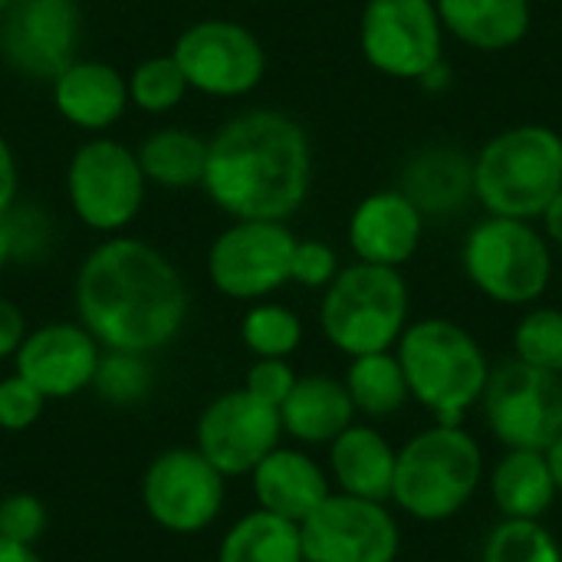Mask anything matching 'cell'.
<instances>
[{
	"label": "cell",
	"mask_w": 562,
	"mask_h": 562,
	"mask_svg": "<svg viewBox=\"0 0 562 562\" xmlns=\"http://www.w3.org/2000/svg\"><path fill=\"white\" fill-rule=\"evenodd\" d=\"M280 408L247 389H234L204 405L194 425V448L224 474L247 477L273 448H280Z\"/></svg>",
	"instance_id": "9a60e30c"
},
{
	"label": "cell",
	"mask_w": 562,
	"mask_h": 562,
	"mask_svg": "<svg viewBox=\"0 0 562 562\" xmlns=\"http://www.w3.org/2000/svg\"><path fill=\"white\" fill-rule=\"evenodd\" d=\"M342 382H346V392H349V398L356 405V415H366L372 422L398 415L412 398L395 349L356 356L349 362Z\"/></svg>",
	"instance_id": "83f0119b"
},
{
	"label": "cell",
	"mask_w": 562,
	"mask_h": 562,
	"mask_svg": "<svg viewBox=\"0 0 562 562\" xmlns=\"http://www.w3.org/2000/svg\"><path fill=\"white\" fill-rule=\"evenodd\" d=\"M356 422V405L346 392V382L336 375H300L290 395L280 405L283 435L296 445H333Z\"/></svg>",
	"instance_id": "7402d4cb"
},
{
	"label": "cell",
	"mask_w": 562,
	"mask_h": 562,
	"mask_svg": "<svg viewBox=\"0 0 562 562\" xmlns=\"http://www.w3.org/2000/svg\"><path fill=\"white\" fill-rule=\"evenodd\" d=\"M138 155L115 138L82 142L66 168V198L72 214L99 234L125 231L145 201Z\"/></svg>",
	"instance_id": "ba28073f"
},
{
	"label": "cell",
	"mask_w": 562,
	"mask_h": 562,
	"mask_svg": "<svg viewBox=\"0 0 562 562\" xmlns=\"http://www.w3.org/2000/svg\"><path fill=\"white\" fill-rule=\"evenodd\" d=\"M135 155L145 181L168 191L198 188L207 168V138L191 128H158L142 142Z\"/></svg>",
	"instance_id": "484cf974"
},
{
	"label": "cell",
	"mask_w": 562,
	"mask_h": 562,
	"mask_svg": "<svg viewBox=\"0 0 562 562\" xmlns=\"http://www.w3.org/2000/svg\"><path fill=\"white\" fill-rule=\"evenodd\" d=\"M0 562H43L36 547H23V543H13V540H3L0 537Z\"/></svg>",
	"instance_id": "b9f144b4"
},
{
	"label": "cell",
	"mask_w": 562,
	"mask_h": 562,
	"mask_svg": "<svg viewBox=\"0 0 562 562\" xmlns=\"http://www.w3.org/2000/svg\"><path fill=\"white\" fill-rule=\"evenodd\" d=\"M217 562H303L300 524H290L260 507L247 510L224 533Z\"/></svg>",
	"instance_id": "4316f807"
},
{
	"label": "cell",
	"mask_w": 562,
	"mask_h": 562,
	"mask_svg": "<svg viewBox=\"0 0 562 562\" xmlns=\"http://www.w3.org/2000/svg\"><path fill=\"white\" fill-rule=\"evenodd\" d=\"M412 313V293L395 267L362 263L342 267L323 290L319 329L342 356L389 352L402 339Z\"/></svg>",
	"instance_id": "8992f818"
},
{
	"label": "cell",
	"mask_w": 562,
	"mask_h": 562,
	"mask_svg": "<svg viewBox=\"0 0 562 562\" xmlns=\"http://www.w3.org/2000/svg\"><path fill=\"white\" fill-rule=\"evenodd\" d=\"M92 392L115 408H132V405L145 402V395L151 392L148 359L138 352L102 349V359H99V369L92 379Z\"/></svg>",
	"instance_id": "1f68e13d"
},
{
	"label": "cell",
	"mask_w": 562,
	"mask_h": 562,
	"mask_svg": "<svg viewBox=\"0 0 562 562\" xmlns=\"http://www.w3.org/2000/svg\"><path fill=\"white\" fill-rule=\"evenodd\" d=\"M326 448H329V481L339 494L379 501V504L392 501L398 451L379 428L352 422Z\"/></svg>",
	"instance_id": "44dd1931"
},
{
	"label": "cell",
	"mask_w": 562,
	"mask_h": 562,
	"mask_svg": "<svg viewBox=\"0 0 562 562\" xmlns=\"http://www.w3.org/2000/svg\"><path fill=\"white\" fill-rule=\"evenodd\" d=\"M250 491L260 510L290 524H303L329 494V471L300 448H273L250 474Z\"/></svg>",
	"instance_id": "d6986e66"
},
{
	"label": "cell",
	"mask_w": 562,
	"mask_h": 562,
	"mask_svg": "<svg viewBox=\"0 0 562 562\" xmlns=\"http://www.w3.org/2000/svg\"><path fill=\"white\" fill-rule=\"evenodd\" d=\"M171 56L178 59L188 89L214 99H237L260 86L267 72V53L254 30L237 20H201L191 23Z\"/></svg>",
	"instance_id": "5bb4252c"
},
{
	"label": "cell",
	"mask_w": 562,
	"mask_h": 562,
	"mask_svg": "<svg viewBox=\"0 0 562 562\" xmlns=\"http://www.w3.org/2000/svg\"><path fill=\"white\" fill-rule=\"evenodd\" d=\"M468 283L497 306H533L553 280V250L533 221L487 214L461 244Z\"/></svg>",
	"instance_id": "52a82bcc"
},
{
	"label": "cell",
	"mask_w": 562,
	"mask_h": 562,
	"mask_svg": "<svg viewBox=\"0 0 562 562\" xmlns=\"http://www.w3.org/2000/svg\"><path fill=\"white\" fill-rule=\"evenodd\" d=\"M313 184L306 128L277 109L240 112L207 142L201 188L234 221H290Z\"/></svg>",
	"instance_id": "7a4b0ae2"
},
{
	"label": "cell",
	"mask_w": 562,
	"mask_h": 562,
	"mask_svg": "<svg viewBox=\"0 0 562 562\" xmlns=\"http://www.w3.org/2000/svg\"><path fill=\"white\" fill-rule=\"evenodd\" d=\"M514 359L562 375V310L530 306L514 326Z\"/></svg>",
	"instance_id": "4dcf8cb0"
},
{
	"label": "cell",
	"mask_w": 562,
	"mask_h": 562,
	"mask_svg": "<svg viewBox=\"0 0 562 562\" xmlns=\"http://www.w3.org/2000/svg\"><path fill=\"white\" fill-rule=\"evenodd\" d=\"M425 214L402 188L372 191L349 217V247L356 260L402 270L422 247Z\"/></svg>",
	"instance_id": "ac0fdd59"
},
{
	"label": "cell",
	"mask_w": 562,
	"mask_h": 562,
	"mask_svg": "<svg viewBox=\"0 0 562 562\" xmlns=\"http://www.w3.org/2000/svg\"><path fill=\"white\" fill-rule=\"evenodd\" d=\"M102 346L82 323H46L30 329L13 356V372L23 375L46 402L72 398L92 389Z\"/></svg>",
	"instance_id": "e0dca14e"
},
{
	"label": "cell",
	"mask_w": 562,
	"mask_h": 562,
	"mask_svg": "<svg viewBox=\"0 0 562 562\" xmlns=\"http://www.w3.org/2000/svg\"><path fill=\"white\" fill-rule=\"evenodd\" d=\"M13 260V237L7 227V217H0V270Z\"/></svg>",
	"instance_id": "ee69618b"
},
{
	"label": "cell",
	"mask_w": 562,
	"mask_h": 562,
	"mask_svg": "<svg viewBox=\"0 0 562 562\" xmlns=\"http://www.w3.org/2000/svg\"><path fill=\"white\" fill-rule=\"evenodd\" d=\"M481 415L504 448L547 451L562 435V375L510 359L491 369Z\"/></svg>",
	"instance_id": "9c48e42d"
},
{
	"label": "cell",
	"mask_w": 562,
	"mask_h": 562,
	"mask_svg": "<svg viewBox=\"0 0 562 562\" xmlns=\"http://www.w3.org/2000/svg\"><path fill=\"white\" fill-rule=\"evenodd\" d=\"M303 562H395L402 527L389 504L333 491L303 524Z\"/></svg>",
	"instance_id": "4fadbf2b"
},
{
	"label": "cell",
	"mask_w": 562,
	"mask_h": 562,
	"mask_svg": "<svg viewBox=\"0 0 562 562\" xmlns=\"http://www.w3.org/2000/svg\"><path fill=\"white\" fill-rule=\"evenodd\" d=\"M76 316L102 349L151 356L188 323V286L148 240L109 237L76 270Z\"/></svg>",
	"instance_id": "6da1fadb"
},
{
	"label": "cell",
	"mask_w": 562,
	"mask_h": 562,
	"mask_svg": "<svg viewBox=\"0 0 562 562\" xmlns=\"http://www.w3.org/2000/svg\"><path fill=\"white\" fill-rule=\"evenodd\" d=\"M53 102L59 115L86 132L112 128L128 109V79L99 59H72L53 79Z\"/></svg>",
	"instance_id": "ffe728a7"
},
{
	"label": "cell",
	"mask_w": 562,
	"mask_h": 562,
	"mask_svg": "<svg viewBox=\"0 0 562 562\" xmlns=\"http://www.w3.org/2000/svg\"><path fill=\"white\" fill-rule=\"evenodd\" d=\"M484 484L481 441L464 425H431L395 458L392 504L418 524L454 520Z\"/></svg>",
	"instance_id": "277c9868"
},
{
	"label": "cell",
	"mask_w": 562,
	"mask_h": 562,
	"mask_svg": "<svg viewBox=\"0 0 562 562\" xmlns=\"http://www.w3.org/2000/svg\"><path fill=\"white\" fill-rule=\"evenodd\" d=\"M560 30H562V13H560Z\"/></svg>",
	"instance_id": "bcb514c9"
},
{
	"label": "cell",
	"mask_w": 562,
	"mask_h": 562,
	"mask_svg": "<svg viewBox=\"0 0 562 562\" xmlns=\"http://www.w3.org/2000/svg\"><path fill=\"white\" fill-rule=\"evenodd\" d=\"M481 562H562V547L543 520L501 517L484 540Z\"/></svg>",
	"instance_id": "f546056e"
},
{
	"label": "cell",
	"mask_w": 562,
	"mask_h": 562,
	"mask_svg": "<svg viewBox=\"0 0 562 562\" xmlns=\"http://www.w3.org/2000/svg\"><path fill=\"white\" fill-rule=\"evenodd\" d=\"M408 395L438 425H464V415L481 405L491 379L484 346L448 316L408 323L395 342Z\"/></svg>",
	"instance_id": "3957f363"
},
{
	"label": "cell",
	"mask_w": 562,
	"mask_h": 562,
	"mask_svg": "<svg viewBox=\"0 0 562 562\" xmlns=\"http://www.w3.org/2000/svg\"><path fill=\"white\" fill-rule=\"evenodd\" d=\"M471 165L474 201L487 214L540 221L562 188V135L540 122L510 125L487 138Z\"/></svg>",
	"instance_id": "5b68a950"
},
{
	"label": "cell",
	"mask_w": 562,
	"mask_h": 562,
	"mask_svg": "<svg viewBox=\"0 0 562 562\" xmlns=\"http://www.w3.org/2000/svg\"><path fill=\"white\" fill-rule=\"evenodd\" d=\"M26 333L30 329H26V316L20 313V306L10 303L7 296H0V362L16 356Z\"/></svg>",
	"instance_id": "f35d334b"
},
{
	"label": "cell",
	"mask_w": 562,
	"mask_h": 562,
	"mask_svg": "<svg viewBox=\"0 0 562 562\" xmlns=\"http://www.w3.org/2000/svg\"><path fill=\"white\" fill-rule=\"evenodd\" d=\"M547 461H550V471H553V481H557V491L562 494V435L547 448Z\"/></svg>",
	"instance_id": "7bdbcfd3"
},
{
	"label": "cell",
	"mask_w": 562,
	"mask_h": 562,
	"mask_svg": "<svg viewBox=\"0 0 562 562\" xmlns=\"http://www.w3.org/2000/svg\"><path fill=\"white\" fill-rule=\"evenodd\" d=\"M339 257L326 240H300L293 247V260H290V283H300L306 290H326L336 273H339Z\"/></svg>",
	"instance_id": "d590c367"
},
{
	"label": "cell",
	"mask_w": 562,
	"mask_h": 562,
	"mask_svg": "<svg viewBox=\"0 0 562 562\" xmlns=\"http://www.w3.org/2000/svg\"><path fill=\"white\" fill-rule=\"evenodd\" d=\"M46 524H49V514L40 497H33V494L0 497V537L3 540L36 547V540L46 533Z\"/></svg>",
	"instance_id": "836d02e7"
},
{
	"label": "cell",
	"mask_w": 562,
	"mask_h": 562,
	"mask_svg": "<svg viewBox=\"0 0 562 562\" xmlns=\"http://www.w3.org/2000/svg\"><path fill=\"white\" fill-rule=\"evenodd\" d=\"M10 3H13V0H0V16L7 13V7H10Z\"/></svg>",
	"instance_id": "f6af8a7d"
},
{
	"label": "cell",
	"mask_w": 562,
	"mask_h": 562,
	"mask_svg": "<svg viewBox=\"0 0 562 562\" xmlns=\"http://www.w3.org/2000/svg\"><path fill=\"white\" fill-rule=\"evenodd\" d=\"M16 181H20L16 158H13L10 145L0 138V217L16 204Z\"/></svg>",
	"instance_id": "ab89813d"
},
{
	"label": "cell",
	"mask_w": 562,
	"mask_h": 562,
	"mask_svg": "<svg viewBox=\"0 0 562 562\" xmlns=\"http://www.w3.org/2000/svg\"><path fill=\"white\" fill-rule=\"evenodd\" d=\"M46 408V398L23 379V375H3L0 379V431H26L40 422Z\"/></svg>",
	"instance_id": "e575fe53"
},
{
	"label": "cell",
	"mask_w": 562,
	"mask_h": 562,
	"mask_svg": "<svg viewBox=\"0 0 562 562\" xmlns=\"http://www.w3.org/2000/svg\"><path fill=\"white\" fill-rule=\"evenodd\" d=\"M224 481L198 448H168L142 474V507L165 533L191 537L221 517L227 501Z\"/></svg>",
	"instance_id": "8fae6325"
},
{
	"label": "cell",
	"mask_w": 562,
	"mask_h": 562,
	"mask_svg": "<svg viewBox=\"0 0 562 562\" xmlns=\"http://www.w3.org/2000/svg\"><path fill=\"white\" fill-rule=\"evenodd\" d=\"M540 231H543V237L550 240V247H560L562 250V188L557 191V198L543 207V214H540Z\"/></svg>",
	"instance_id": "60d3db41"
},
{
	"label": "cell",
	"mask_w": 562,
	"mask_h": 562,
	"mask_svg": "<svg viewBox=\"0 0 562 562\" xmlns=\"http://www.w3.org/2000/svg\"><path fill=\"white\" fill-rule=\"evenodd\" d=\"M7 227L13 237V260H33L43 254L46 240H49V227L46 217L36 207H10L7 214Z\"/></svg>",
	"instance_id": "74e56055"
},
{
	"label": "cell",
	"mask_w": 562,
	"mask_h": 562,
	"mask_svg": "<svg viewBox=\"0 0 562 562\" xmlns=\"http://www.w3.org/2000/svg\"><path fill=\"white\" fill-rule=\"evenodd\" d=\"M441 26L481 53H504L524 43L533 23L530 0H435Z\"/></svg>",
	"instance_id": "603a6c76"
},
{
	"label": "cell",
	"mask_w": 562,
	"mask_h": 562,
	"mask_svg": "<svg viewBox=\"0 0 562 562\" xmlns=\"http://www.w3.org/2000/svg\"><path fill=\"white\" fill-rule=\"evenodd\" d=\"M296 372L290 366V359H257L250 369H247V379H244V389L250 395H257L260 402L280 408L283 398L290 395V389L296 385Z\"/></svg>",
	"instance_id": "8d00e7d4"
},
{
	"label": "cell",
	"mask_w": 562,
	"mask_h": 562,
	"mask_svg": "<svg viewBox=\"0 0 562 562\" xmlns=\"http://www.w3.org/2000/svg\"><path fill=\"white\" fill-rule=\"evenodd\" d=\"M445 26L435 0H366L359 49L366 63L392 79H425L445 63Z\"/></svg>",
	"instance_id": "30bf717a"
},
{
	"label": "cell",
	"mask_w": 562,
	"mask_h": 562,
	"mask_svg": "<svg viewBox=\"0 0 562 562\" xmlns=\"http://www.w3.org/2000/svg\"><path fill=\"white\" fill-rule=\"evenodd\" d=\"M293 247L286 221H234L207 250V277L227 300L260 303L290 283Z\"/></svg>",
	"instance_id": "7c38bea8"
},
{
	"label": "cell",
	"mask_w": 562,
	"mask_h": 562,
	"mask_svg": "<svg viewBox=\"0 0 562 562\" xmlns=\"http://www.w3.org/2000/svg\"><path fill=\"white\" fill-rule=\"evenodd\" d=\"M79 0H13L3 13L0 46L7 63L30 79H56L79 59Z\"/></svg>",
	"instance_id": "2e32d148"
},
{
	"label": "cell",
	"mask_w": 562,
	"mask_h": 562,
	"mask_svg": "<svg viewBox=\"0 0 562 562\" xmlns=\"http://www.w3.org/2000/svg\"><path fill=\"white\" fill-rule=\"evenodd\" d=\"M402 191L425 217H448L474 198V165L451 145L422 148L405 168Z\"/></svg>",
	"instance_id": "cb8c5ba5"
},
{
	"label": "cell",
	"mask_w": 562,
	"mask_h": 562,
	"mask_svg": "<svg viewBox=\"0 0 562 562\" xmlns=\"http://www.w3.org/2000/svg\"><path fill=\"white\" fill-rule=\"evenodd\" d=\"M491 501L507 520H543L560 491L547 461V451L507 448L491 468Z\"/></svg>",
	"instance_id": "d4e9b609"
},
{
	"label": "cell",
	"mask_w": 562,
	"mask_h": 562,
	"mask_svg": "<svg viewBox=\"0 0 562 562\" xmlns=\"http://www.w3.org/2000/svg\"><path fill=\"white\" fill-rule=\"evenodd\" d=\"M184 92H188V79L171 53L138 63L128 76V102L148 115L171 112L184 99Z\"/></svg>",
	"instance_id": "d6a6232c"
},
{
	"label": "cell",
	"mask_w": 562,
	"mask_h": 562,
	"mask_svg": "<svg viewBox=\"0 0 562 562\" xmlns=\"http://www.w3.org/2000/svg\"><path fill=\"white\" fill-rule=\"evenodd\" d=\"M240 339L257 359H290L303 342V323L290 306L254 303L240 319Z\"/></svg>",
	"instance_id": "f1b7e54d"
}]
</instances>
